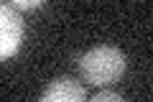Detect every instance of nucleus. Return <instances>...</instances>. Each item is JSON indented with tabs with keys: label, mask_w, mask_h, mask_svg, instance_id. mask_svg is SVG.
Masks as SVG:
<instances>
[{
	"label": "nucleus",
	"mask_w": 153,
	"mask_h": 102,
	"mask_svg": "<svg viewBox=\"0 0 153 102\" xmlns=\"http://www.w3.org/2000/svg\"><path fill=\"white\" fill-rule=\"evenodd\" d=\"M13 5H16L18 10H33V8H41L44 3H41V0H13Z\"/></svg>",
	"instance_id": "obj_5"
},
{
	"label": "nucleus",
	"mask_w": 153,
	"mask_h": 102,
	"mask_svg": "<svg viewBox=\"0 0 153 102\" xmlns=\"http://www.w3.org/2000/svg\"><path fill=\"white\" fill-rule=\"evenodd\" d=\"M23 36H26V21L21 10L13 3H3L0 5V56L5 61L18 54Z\"/></svg>",
	"instance_id": "obj_2"
},
{
	"label": "nucleus",
	"mask_w": 153,
	"mask_h": 102,
	"mask_svg": "<svg viewBox=\"0 0 153 102\" xmlns=\"http://www.w3.org/2000/svg\"><path fill=\"white\" fill-rule=\"evenodd\" d=\"M76 64H79V74H82L84 82L97 84V87H110L125 74L128 59L117 46L102 43V46L84 51Z\"/></svg>",
	"instance_id": "obj_1"
},
{
	"label": "nucleus",
	"mask_w": 153,
	"mask_h": 102,
	"mask_svg": "<svg viewBox=\"0 0 153 102\" xmlns=\"http://www.w3.org/2000/svg\"><path fill=\"white\" fill-rule=\"evenodd\" d=\"M38 102H89V100L82 82L71 79V77H59V79L46 84Z\"/></svg>",
	"instance_id": "obj_3"
},
{
	"label": "nucleus",
	"mask_w": 153,
	"mask_h": 102,
	"mask_svg": "<svg viewBox=\"0 0 153 102\" xmlns=\"http://www.w3.org/2000/svg\"><path fill=\"white\" fill-rule=\"evenodd\" d=\"M89 102H125V97L117 95V92H112V89H102V92H97Z\"/></svg>",
	"instance_id": "obj_4"
}]
</instances>
